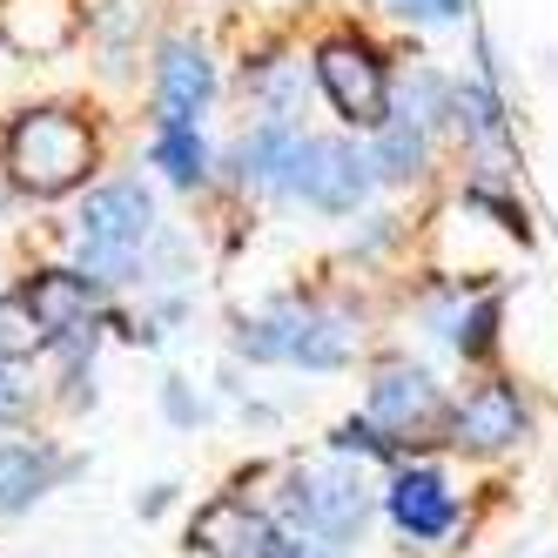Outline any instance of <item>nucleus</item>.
Listing matches in <instances>:
<instances>
[{
  "mask_svg": "<svg viewBox=\"0 0 558 558\" xmlns=\"http://www.w3.org/2000/svg\"><path fill=\"white\" fill-rule=\"evenodd\" d=\"M95 169V135L61 108H34L8 129V175L27 195H61Z\"/></svg>",
  "mask_w": 558,
  "mask_h": 558,
  "instance_id": "f257e3e1",
  "label": "nucleus"
},
{
  "mask_svg": "<svg viewBox=\"0 0 558 558\" xmlns=\"http://www.w3.org/2000/svg\"><path fill=\"white\" fill-rule=\"evenodd\" d=\"M350 316L330 310H269L256 324L235 330V350L256 364H303V371H337L350 356Z\"/></svg>",
  "mask_w": 558,
  "mask_h": 558,
  "instance_id": "f03ea898",
  "label": "nucleus"
},
{
  "mask_svg": "<svg viewBox=\"0 0 558 558\" xmlns=\"http://www.w3.org/2000/svg\"><path fill=\"white\" fill-rule=\"evenodd\" d=\"M155 229V203L142 182H108L88 195L82 209V256H88V276L95 283H122L135 269V250L148 243Z\"/></svg>",
  "mask_w": 558,
  "mask_h": 558,
  "instance_id": "7ed1b4c3",
  "label": "nucleus"
},
{
  "mask_svg": "<svg viewBox=\"0 0 558 558\" xmlns=\"http://www.w3.org/2000/svg\"><path fill=\"white\" fill-rule=\"evenodd\" d=\"M276 505H283V518L296 532L343 545V538L364 532V518H371V485H364V471H350V464H324V471L296 464V471H283V498Z\"/></svg>",
  "mask_w": 558,
  "mask_h": 558,
  "instance_id": "20e7f679",
  "label": "nucleus"
},
{
  "mask_svg": "<svg viewBox=\"0 0 558 558\" xmlns=\"http://www.w3.org/2000/svg\"><path fill=\"white\" fill-rule=\"evenodd\" d=\"M316 82H324L330 108L350 129H384L390 122V68L371 41H356V34L324 41L316 48Z\"/></svg>",
  "mask_w": 558,
  "mask_h": 558,
  "instance_id": "39448f33",
  "label": "nucleus"
},
{
  "mask_svg": "<svg viewBox=\"0 0 558 558\" xmlns=\"http://www.w3.org/2000/svg\"><path fill=\"white\" fill-rule=\"evenodd\" d=\"M377 182V162L371 155H356L350 142H303L296 155V169H290V195L310 209H324V216H356V203L371 195Z\"/></svg>",
  "mask_w": 558,
  "mask_h": 558,
  "instance_id": "423d86ee",
  "label": "nucleus"
},
{
  "mask_svg": "<svg viewBox=\"0 0 558 558\" xmlns=\"http://www.w3.org/2000/svg\"><path fill=\"white\" fill-rule=\"evenodd\" d=\"M371 417L390 437H411V445H430L437 430L451 437V411H445V397H437L424 364H384L371 377Z\"/></svg>",
  "mask_w": 558,
  "mask_h": 558,
  "instance_id": "0eeeda50",
  "label": "nucleus"
},
{
  "mask_svg": "<svg viewBox=\"0 0 558 558\" xmlns=\"http://www.w3.org/2000/svg\"><path fill=\"white\" fill-rule=\"evenodd\" d=\"M525 430H532V411H525V397H518V384H505V377H485L451 411V445L477 451V458L525 445Z\"/></svg>",
  "mask_w": 558,
  "mask_h": 558,
  "instance_id": "6e6552de",
  "label": "nucleus"
},
{
  "mask_svg": "<svg viewBox=\"0 0 558 558\" xmlns=\"http://www.w3.org/2000/svg\"><path fill=\"white\" fill-rule=\"evenodd\" d=\"M189 545L203 551V558H276V525L250 505V498H216V505H203L195 511V532H189Z\"/></svg>",
  "mask_w": 558,
  "mask_h": 558,
  "instance_id": "1a4fd4ad",
  "label": "nucleus"
},
{
  "mask_svg": "<svg viewBox=\"0 0 558 558\" xmlns=\"http://www.w3.org/2000/svg\"><path fill=\"white\" fill-rule=\"evenodd\" d=\"M390 518H397V532L417 538V545H437V538H451L458 525V498L445 485V471H430V464H411V471H397V485L384 492Z\"/></svg>",
  "mask_w": 558,
  "mask_h": 558,
  "instance_id": "9d476101",
  "label": "nucleus"
},
{
  "mask_svg": "<svg viewBox=\"0 0 558 558\" xmlns=\"http://www.w3.org/2000/svg\"><path fill=\"white\" fill-rule=\"evenodd\" d=\"M209 95H216L209 54L195 41H169L162 68H155V108H162V129H195V114L209 108Z\"/></svg>",
  "mask_w": 558,
  "mask_h": 558,
  "instance_id": "9b49d317",
  "label": "nucleus"
},
{
  "mask_svg": "<svg viewBox=\"0 0 558 558\" xmlns=\"http://www.w3.org/2000/svg\"><path fill=\"white\" fill-rule=\"evenodd\" d=\"M82 27L74 0H0V41L14 54H61Z\"/></svg>",
  "mask_w": 558,
  "mask_h": 558,
  "instance_id": "f8f14e48",
  "label": "nucleus"
},
{
  "mask_svg": "<svg viewBox=\"0 0 558 558\" xmlns=\"http://www.w3.org/2000/svg\"><path fill=\"white\" fill-rule=\"evenodd\" d=\"M27 310L41 316V330H48V337L82 330L88 316H95V276H74V269H41V276L27 283Z\"/></svg>",
  "mask_w": 558,
  "mask_h": 558,
  "instance_id": "ddd939ff",
  "label": "nucleus"
},
{
  "mask_svg": "<svg viewBox=\"0 0 558 558\" xmlns=\"http://www.w3.org/2000/svg\"><path fill=\"white\" fill-rule=\"evenodd\" d=\"M296 155H303V135L283 122V114H276V122H263V129L243 142V155H235V162H243V182H250V189H283L290 169H296Z\"/></svg>",
  "mask_w": 558,
  "mask_h": 558,
  "instance_id": "4468645a",
  "label": "nucleus"
},
{
  "mask_svg": "<svg viewBox=\"0 0 558 558\" xmlns=\"http://www.w3.org/2000/svg\"><path fill=\"white\" fill-rule=\"evenodd\" d=\"M48 477H54V458H48V451H34V445H0V518L27 511L34 498L48 492Z\"/></svg>",
  "mask_w": 558,
  "mask_h": 558,
  "instance_id": "2eb2a0df",
  "label": "nucleus"
},
{
  "mask_svg": "<svg viewBox=\"0 0 558 558\" xmlns=\"http://www.w3.org/2000/svg\"><path fill=\"white\" fill-rule=\"evenodd\" d=\"M451 114H458L464 142H477V148H505V142H511V129H505V108H498V88H492V74H477V82H458V101H451Z\"/></svg>",
  "mask_w": 558,
  "mask_h": 558,
  "instance_id": "dca6fc26",
  "label": "nucleus"
},
{
  "mask_svg": "<svg viewBox=\"0 0 558 558\" xmlns=\"http://www.w3.org/2000/svg\"><path fill=\"white\" fill-rule=\"evenodd\" d=\"M371 162H377L384 182H417V175H424V122H411V114H390V122L377 129Z\"/></svg>",
  "mask_w": 558,
  "mask_h": 558,
  "instance_id": "f3484780",
  "label": "nucleus"
},
{
  "mask_svg": "<svg viewBox=\"0 0 558 558\" xmlns=\"http://www.w3.org/2000/svg\"><path fill=\"white\" fill-rule=\"evenodd\" d=\"M498 316H505V296L492 290V296H477V303L458 316V324H451V343L471 356V364H485V356L498 350Z\"/></svg>",
  "mask_w": 558,
  "mask_h": 558,
  "instance_id": "a211bd4d",
  "label": "nucleus"
},
{
  "mask_svg": "<svg viewBox=\"0 0 558 558\" xmlns=\"http://www.w3.org/2000/svg\"><path fill=\"white\" fill-rule=\"evenodd\" d=\"M155 169H169V182L195 189V182H203V169H209L203 135H195V129H162V135H155Z\"/></svg>",
  "mask_w": 558,
  "mask_h": 558,
  "instance_id": "6ab92c4d",
  "label": "nucleus"
},
{
  "mask_svg": "<svg viewBox=\"0 0 558 558\" xmlns=\"http://www.w3.org/2000/svg\"><path fill=\"white\" fill-rule=\"evenodd\" d=\"M464 203H471V209H485V216H498V229H511L518 243L532 235L525 203H518V195H505V182H498V175H471V182H464Z\"/></svg>",
  "mask_w": 558,
  "mask_h": 558,
  "instance_id": "aec40b11",
  "label": "nucleus"
},
{
  "mask_svg": "<svg viewBox=\"0 0 558 558\" xmlns=\"http://www.w3.org/2000/svg\"><path fill=\"white\" fill-rule=\"evenodd\" d=\"M34 343H48L41 316L27 310V296H8V303H0V364H14V356H27Z\"/></svg>",
  "mask_w": 558,
  "mask_h": 558,
  "instance_id": "412c9836",
  "label": "nucleus"
},
{
  "mask_svg": "<svg viewBox=\"0 0 558 558\" xmlns=\"http://www.w3.org/2000/svg\"><path fill=\"white\" fill-rule=\"evenodd\" d=\"M330 445H337V458H356V451H364V458H397V437H384L377 417H350V424H337Z\"/></svg>",
  "mask_w": 558,
  "mask_h": 558,
  "instance_id": "4be33fe9",
  "label": "nucleus"
},
{
  "mask_svg": "<svg viewBox=\"0 0 558 558\" xmlns=\"http://www.w3.org/2000/svg\"><path fill=\"white\" fill-rule=\"evenodd\" d=\"M390 14H404V21H458L464 0H390Z\"/></svg>",
  "mask_w": 558,
  "mask_h": 558,
  "instance_id": "5701e85b",
  "label": "nucleus"
},
{
  "mask_svg": "<svg viewBox=\"0 0 558 558\" xmlns=\"http://www.w3.org/2000/svg\"><path fill=\"white\" fill-rule=\"evenodd\" d=\"M27 397H34V390H27L8 364H0V424H21V417H27Z\"/></svg>",
  "mask_w": 558,
  "mask_h": 558,
  "instance_id": "b1692460",
  "label": "nucleus"
},
{
  "mask_svg": "<svg viewBox=\"0 0 558 558\" xmlns=\"http://www.w3.org/2000/svg\"><path fill=\"white\" fill-rule=\"evenodd\" d=\"M276 558H343V551H337L330 538L310 532V538H283V545H276Z\"/></svg>",
  "mask_w": 558,
  "mask_h": 558,
  "instance_id": "393cba45",
  "label": "nucleus"
},
{
  "mask_svg": "<svg viewBox=\"0 0 558 558\" xmlns=\"http://www.w3.org/2000/svg\"><path fill=\"white\" fill-rule=\"evenodd\" d=\"M169 417H175V424H203V404H195L182 384H169Z\"/></svg>",
  "mask_w": 558,
  "mask_h": 558,
  "instance_id": "a878e982",
  "label": "nucleus"
}]
</instances>
